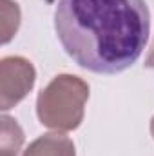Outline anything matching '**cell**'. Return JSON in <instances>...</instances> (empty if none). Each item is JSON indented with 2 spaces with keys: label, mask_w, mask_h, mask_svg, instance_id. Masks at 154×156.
Segmentation results:
<instances>
[{
  "label": "cell",
  "mask_w": 154,
  "mask_h": 156,
  "mask_svg": "<svg viewBox=\"0 0 154 156\" xmlns=\"http://www.w3.org/2000/svg\"><path fill=\"white\" fill-rule=\"evenodd\" d=\"M54 31L82 69L116 75L142 56L151 31L145 0H58Z\"/></svg>",
  "instance_id": "6da1fadb"
},
{
  "label": "cell",
  "mask_w": 154,
  "mask_h": 156,
  "mask_svg": "<svg viewBox=\"0 0 154 156\" xmlns=\"http://www.w3.org/2000/svg\"><path fill=\"white\" fill-rule=\"evenodd\" d=\"M145 67L154 69V42H152V47H151L149 55H147V58H145Z\"/></svg>",
  "instance_id": "52a82bcc"
},
{
  "label": "cell",
  "mask_w": 154,
  "mask_h": 156,
  "mask_svg": "<svg viewBox=\"0 0 154 156\" xmlns=\"http://www.w3.org/2000/svg\"><path fill=\"white\" fill-rule=\"evenodd\" d=\"M20 7L13 0H2V44H7L18 31Z\"/></svg>",
  "instance_id": "8992f818"
},
{
  "label": "cell",
  "mask_w": 154,
  "mask_h": 156,
  "mask_svg": "<svg viewBox=\"0 0 154 156\" xmlns=\"http://www.w3.org/2000/svg\"><path fill=\"white\" fill-rule=\"evenodd\" d=\"M22 156H76V149L71 138L60 133H49L31 142Z\"/></svg>",
  "instance_id": "277c9868"
},
{
  "label": "cell",
  "mask_w": 154,
  "mask_h": 156,
  "mask_svg": "<svg viewBox=\"0 0 154 156\" xmlns=\"http://www.w3.org/2000/svg\"><path fill=\"white\" fill-rule=\"evenodd\" d=\"M0 156H18L24 145V131L16 123V120L7 115L0 118Z\"/></svg>",
  "instance_id": "5b68a950"
},
{
  "label": "cell",
  "mask_w": 154,
  "mask_h": 156,
  "mask_svg": "<svg viewBox=\"0 0 154 156\" xmlns=\"http://www.w3.org/2000/svg\"><path fill=\"white\" fill-rule=\"evenodd\" d=\"M37 71L24 56H4L0 60V109L9 111L33 89Z\"/></svg>",
  "instance_id": "3957f363"
},
{
  "label": "cell",
  "mask_w": 154,
  "mask_h": 156,
  "mask_svg": "<svg viewBox=\"0 0 154 156\" xmlns=\"http://www.w3.org/2000/svg\"><path fill=\"white\" fill-rule=\"evenodd\" d=\"M151 134H152V138H154V116L151 120Z\"/></svg>",
  "instance_id": "ba28073f"
},
{
  "label": "cell",
  "mask_w": 154,
  "mask_h": 156,
  "mask_svg": "<svg viewBox=\"0 0 154 156\" xmlns=\"http://www.w3.org/2000/svg\"><path fill=\"white\" fill-rule=\"evenodd\" d=\"M87 98L89 83L83 78L76 75H58L38 93L37 116L42 125L53 131H75L83 122Z\"/></svg>",
  "instance_id": "7a4b0ae2"
}]
</instances>
